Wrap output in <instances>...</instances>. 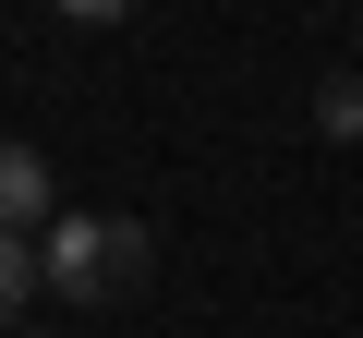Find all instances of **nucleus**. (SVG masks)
<instances>
[{"instance_id":"5","label":"nucleus","mask_w":363,"mask_h":338,"mask_svg":"<svg viewBox=\"0 0 363 338\" xmlns=\"http://www.w3.org/2000/svg\"><path fill=\"white\" fill-rule=\"evenodd\" d=\"M61 13H73V25H121L133 0H61Z\"/></svg>"},{"instance_id":"1","label":"nucleus","mask_w":363,"mask_h":338,"mask_svg":"<svg viewBox=\"0 0 363 338\" xmlns=\"http://www.w3.org/2000/svg\"><path fill=\"white\" fill-rule=\"evenodd\" d=\"M37 266H49V290L61 302H121L133 278H145V218H49L37 230Z\"/></svg>"},{"instance_id":"3","label":"nucleus","mask_w":363,"mask_h":338,"mask_svg":"<svg viewBox=\"0 0 363 338\" xmlns=\"http://www.w3.org/2000/svg\"><path fill=\"white\" fill-rule=\"evenodd\" d=\"M49 290V266H37V242H13L0 230V338H25V302Z\"/></svg>"},{"instance_id":"4","label":"nucleus","mask_w":363,"mask_h":338,"mask_svg":"<svg viewBox=\"0 0 363 338\" xmlns=\"http://www.w3.org/2000/svg\"><path fill=\"white\" fill-rule=\"evenodd\" d=\"M315 121H327L339 145H363V73H351V85H327V97H315Z\"/></svg>"},{"instance_id":"2","label":"nucleus","mask_w":363,"mask_h":338,"mask_svg":"<svg viewBox=\"0 0 363 338\" xmlns=\"http://www.w3.org/2000/svg\"><path fill=\"white\" fill-rule=\"evenodd\" d=\"M49 218H61V206H49V157L0 133V230H13V242H37Z\"/></svg>"}]
</instances>
